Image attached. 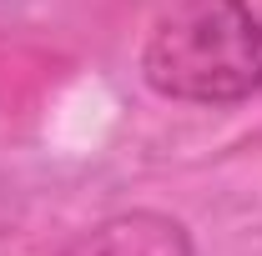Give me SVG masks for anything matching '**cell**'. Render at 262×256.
Returning <instances> with one entry per match:
<instances>
[{
    "mask_svg": "<svg viewBox=\"0 0 262 256\" xmlns=\"http://www.w3.org/2000/svg\"><path fill=\"white\" fill-rule=\"evenodd\" d=\"M66 256H196L187 226L166 211H121L81 231Z\"/></svg>",
    "mask_w": 262,
    "mask_h": 256,
    "instance_id": "cell-2",
    "label": "cell"
},
{
    "mask_svg": "<svg viewBox=\"0 0 262 256\" xmlns=\"http://www.w3.org/2000/svg\"><path fill=\"white\" fill-rule=\"evenodd\" d=\"M61 256H66V251H61Z\"/></svg>",
    "mask_w": 262,
    "mask_h": 256,
    "instance_id": "cell-3",
    "label": "cell"
},
{
    "mask_svg": "<svg viewBox=\"0 0 262 256\" xmlns=\"http://www.w3.org/2000/svg\"><path fill=\"white\" fill-rule=\"evenodd\" d=\"M141 81L207 111L262 96V15L247 0H171L141 40Z\"/></svg>",
    "mask_w": 262,
    "mask_h": 256,
    "instance_id": "cell-1",
    "label": "cell"
}]
</instances>
